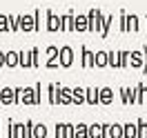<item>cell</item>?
I'll return each instance as SVG.
<instances>
[{"label": "cell", "instance_id": "6da1fadb", "mask_svg": "<svg viewBox=\"0 0 147 138\" xmlns=\"http://www.w3.org/2000/svg\"><path fill=\"white\" fill-rule=\"evenodd\" d=\"M118 16H120V34H136L140 29L136 13H127L125 9H120Z\"/></svg>", "mask_w": 147, "mask_h": 138}, {"label": "cell", "instance_id": "7a4b0ae2", "mask_svg": "<svg viewBox=\"0 0 147 138\" xmlns=\"http://www.w3.org/2000/svg\"><path fill=\"white\" fill-rule=\"evenodd\" d=\"M74 65V49L69 45H65L58 49V67H63V69H69Z\"/></svg>", "mask_w": 147, "mask_h": 138}, {"label": "cell", "instance_id": "3957f363", "mask_svg": "<svg viewBox=\"0 0 147 138\" xmlns=\"http://www.w3.org/2000/svg\"><path fill=\"white\" fill-rule=\"evenodd\" d=\"M87 136L89 138H107V125H87Z\"/></svg>", "mask_w": 147, "mask_h": 138}, {"label": "cell", "instance_id": "277c9868", "mask_svg": "<svg viewBox=\"0 0 147 138\" xmlns=\"http://www.w3.org/2000/svg\"><path fill=\"white\" fill-rule=\"evenodd\" d=\"M47 31H60V16H56L51 9H47Z\"/></svg>", "mask_w": 147, "mask_h": 138}, {"label": "cell", "instance_id": "5b68a950", "mask_svg": "<svg viewBox=\"0 0 147 138\" xmlns=\"http://www.w3.org/2000/svg\"><path fill=\"white\" fill-rule=\"evenodd\" d=\"M80 67L83 69H92L94 67V51H89L87 47H80Z\"/></svg>", "mask_w": 147, "mask_h": 138}, {"label": "cell", "instance_id": "8992f818", "mask_svg": "<svg viewBox=\"0 0 147 138\" xmlns=\"http://www.w3.org/2000/svg\"><path fill=\"white\" fill-rule=\"evenodd\" d=\"M114 102V89L111 87H100L98 89V105H111Z\"/></svg>", "mask_w": 147, "mask_h": 138}, {"label": "cell", "instance_id": "52a82bcc", "mask_svg": "<svg viewBox=\"0 0 147 138\" xmlns=\"http://www.w3.org/2000/svg\"><path fill=\"white\" fill-rule=\"evenodd\" d=\"M134 100H136V105H147V87H145V83H138L136 87H134Z\"/></svg>", "mask_w": 147, "mask_h": 138}, {"label": "cell", "instance_id": "ba28073f", "mask_svg": "<svg viewBox=\"0 0 147 138\" xmlns=\"http://www.w3.org/2000/svg\"><path fill=\"white\" fill-rule=\"evenodd\" d=\"M74 13H76V11L69 9L65 16H60V31H63V34L65 31H74Z\"/></svg>", "mask_w": 147, "mask_h": 138}, {"label": "cell", "instance_id": "9c48e42d", "mask_svg": "<svg viewBox=\"0 0 147 138\" xmlns=\"http://www.w3.org/2000/svg\"><path fill=\"white\" fill-rule=\"evenodd\" d=\"M74 31H87V13H74Z\"/></svg>", "mask_w": 147, "mask_h": 138}, {"label": "cell", "instance_id": "30bf717a", "mask_svg": "<svg viewBox=\"0 0 147 138\" xmlns=\"http://www.w3.org/2000/svg\"><path fill=\"white\" fill-rule=\"evenodd\" d=\"M58 49H60V47H47V54H49V58H47V63H45L47 69L58 67Z\"/></svg>", "mask_w": 147, "mask_h": 138}, {"label": "cell", "instance_id": "8fae6325", "mask_svg": "<svg viewBox=\"0 0 147 138\" xmlns=\"http://www.w3.org/2000/svg\"><path fill=\"white\" fill-rule=\"evenodd\" d=\"M114 13H109V16H105L102 18V25H100V38H109V31H111V25H114Z\"/></svg>", "mask_w": 147, "mask_h": 138}, {"label": "cell", "instance_id": "7c38bea8", "mask_svg": "<svg viewBox=\"0 0 147 138\" xmlns=\"http://www.w3.org/2000/svg\"><path fill=\"white\" fill-rule=\"evenodd\" d=\"M120 98H123V105H136V100H134V87H123L120 89Z\"/></svg>", "mask_w": 147, "mask_h": 138}, {"label": "cell", "instance_id": "4fadbf2b", "mask_svg": "<svg viewBox=\"0 0 147 138\" xmlns=\"http://www.w3.org/2000/svg\"><path fill=\"white\" fill-rule=\"evenodd\" d=\"M49 102L51 105H60V85L58 83L49 85Z\"/></svg>", "mask_w": 147, "mask_h": 138}, {"label": "cell", "instance_id": "5bb4252c", "mask_svg": "<svg viewBox=\"0 0 147 138\" xmlns=\"http://www.w3.org/2000/svg\"><path fill=\"white\" fill-rule=\"evenodd\" d=\"M71 105H85V89H80V87H74L71 89Z\"/></svg>", "mask_w": 147, "mask_h": 138}, {"label": "cell", "instance_id": "9a60e30c", "mask_svg": "<svg viewBox=\"0 0 147 138\" xmlns=\"http://www.w3.org/2000/svg\"><path fill=\"white\" fill-rule=\"evenodd\" d=\"M129 67H134V69L143 67V51H129Z\"/></svg>", "mask_w": 147, "mask_h": 138}, {"label": "cell", "instance_id": "2e32d148", "mask_svg": "<svg viewBox=\"0 0 147 138\" xmlns=\"http://www.w3.org/2000/svg\"><path fill=\"white\" fill-rule=\"evenodd\" d=\"M85 102L87 105H98V87L85 89Z\"/></svg>", "mask_w": 147, "mask_h": 138}, {"label": "cell", "instance_id": "e0dca14e", "mask_svg": "<svg viewBox=\"0 0 147 138\" xmlns=\"http://www.w3.org/2000/svg\"><path fill=\"white\" fill-rule=\"evenodd\" d=\"M107 138H123V125H107Z\"/></svg>", "mask_w": 147, "mask_h": 138}, {"label": "cell", "instance_id": "ac0fdd59", "mask_svg": "<svg viewBox=\"0 0 147 138\" xmlns=\"http://www.w3.org/2000/svg\"><path fill=\"white\" fill-rule=\"evenodd\" d=\"M94 67H107V51H94Z\"/></svg>", "mask_w": 147, "mask_h": 138}, {"label": "cell", "instance_id": "d6986e66", "mask_svg": "<svg viewBox=\"0 0 147 138\" xmlns=\"http://www.w3.org/2000/svg\"><path fill=\"white\" fill-rule=\"evenodd\" d=\"M87 31L96 34V7L89 9V13H87Z\"/></svg>", "mask_w": 147, "mask_h": 138}, {"label": "cell", "instance_id": "ffe728a7", "mask_svg": "<svg viewBox=\"0 0 147 138\" xmlns=\"http://www.w3.org/2000/svg\"><path fill=\"white\" fill-rule=\"evenodd\" d=\"M18 98L27 105H34V89H18Z\"/></svg>", "mask_w": 147, "mask_h": 138}, {"label": "cell", "instance_id": "44dd1931", "mask_svg": "<svg viewBox=\"0 0 147 138\" xmlns=\"http://www.w3.org/2000/svg\"><path fill=\"white\" fill-rule=\"evenodd\" d=\"M20 29L22 31H31L34 29V16H20Z\"/></svg>", "mask_w": 147, "mask_h": 138}, {"label": "cell", "instance_id": "7402d4cb", "mask_svg": "<svg viewBox=\"0 0 147 138\" xmlns=\"http://www.w3.org/2000/svg\"><path fill=\"white\" fill-rule=\"evenodd\" d=\"M123 138H136V125L134 123H125L123 125Z\"/></svg>", "mask_w": 147, "mask_h": 138}, {"label": "cell", "instance_id": "603a6c76", "mask_svg": "<svg viewBox=\"0 0 147 138\" xmlns=\"http://www.w3.org/2000/svg\"><path fill=\"white\" fill-rule=\"evenodd\" d=\"M31 138H47V127H45V125H36V123H34Z\"/></svg>", "mask_w": 147, "mask_h": 138}, {"label": "cell", "instance_id": "cb8c5ba5", "mask_svg": "<svg viewBox=\"0 0 147 138\" xmlns=\"http://www.w3.org/2000/svg\"><path fill=\"white\" fill-rule=\"evenodd\" d=\"M60 105H71V89L60 87Z\"/></svg>", "mask_w": 147, "mask_h": 138}, {"label": "cell", "instance_id": "d4e9b609", "mask_svg": "<svg viewBox=\"0 0 147 138\" xmlns=\"http://www.w3.org/2000/svg\"><path fill=\"white\" fill-rule=\"evenodd\" d=\"M74 138H89L87 136V125H83V123L74 125Z\"/></svg>", "mask_w": 147, "mask_h": 138}, {"label": "cell", "instance_id": "484cf974", "mask_svg": "<svg viewBox=\"0 0 147 138\" xmlns=\"http://www.w3.org/2000/svg\"><path fill=\"white\" fill-rule=\"evenodd\" d=\"M129 67V51H118V69Z\"/></svg>", "mask_w": 147, "mask_h": 138}, {"label": "cell", "instance_id": "4316f807", "mask_svg": "<svg viewBox=\"0 0 147 138\" xmlns=\"http://www.w3.org/2000/svg\"><path fill=\"white\" fill-rule=\"evenodd\" d=\"M136 138H147V123L143 118L136 123Z\"/></svg>", "mask_w": 147, "mask_h": 138}, {"label": "cell", "instance_id": "83f0119b", "mask_svg": "<svg viewBox=\"0 0 147 138\" xmlns=\"http://www.w3.org/2000/svg\"><path fill=\"white\" fill-rule=\"evenodd\" d=\"M107 67L118 69V51H107Z\"/></svg>", "mask_w": 147, "mask_h": 138}, {"label": "cell", "instance_id": "f1b7e54d", "mask_svg": "<svg viewBox=\"0 0 147 138\" xmlns=\"http://www.w3.org/2000/svg\"><path fill=\"white\" fill-rule=\"evenodd\" d=\"M63 138H74V125L63 123Z\"/></svg>", "mask_w": 147, "mask_h": 138}, {"label": "cell", "instance_id": "f546056e", "mask_svg": "<svg viewBox=\"0 0 147 138\" xmlns=\"http://www.w3.org/2000/svg\"><path fill=\"white\" fill-rule=\"evenodd\" d=\"M20 65H22V67H31V54H27V51H25V54H20Z\"/></svg>", "mask_w": 147, "mask_h": 138}, {"label": "cell", "instance_id": "4dcf8cb0", "mask_svg": "<svg viewBox=\"0 0 147 138\" xmlns=\"http://www.w3.org/2000/svg\"><path fill=\"white\" fill-rule=\"evenodd\" d=\"M140 51H143V67L140 69H143V74H147V45H143Z\"/></svg>", "mask_w": 147, "mask_h": 138}, {"label": "cell", "instance_id": "1f68e13d", "mask_svg": "<svg viewBox=\"0 0 147 138\" xmlns=\"http://www.w3.org/2000/svg\"><path fill=\"white\" fill-rule=\"evenodd\" d=\"M2 100H5V102H11V100H16V94H13V92H9V89H7V92L2 94Z\"/></svg>", "mask_w": 147, "mask_h": 138}, {"label": "cell", "instance_id": "d6a6232c", "mask_svg": "<svg viewBox=\"0 0 147 138\" xmlns=\"http://www.w3.org/2000/svg\"><path fill=\"white\" fill-rule=\"evenodd\" d=\"M40 89H42V85H36V89H34V105L40 102Z\"/></svg>", "mask_w": 147, "mask_h": 138}, {"label": "cell", "instance_id": "836d02e7", "mask_svg": "<svg viewBox=\"0 0 147 138\" xmlns=\"http://www.w3.org/2000/svg\"><path fill=\"white\" fill-rule=\"evenodd\" d=\"M31 67H38V49H31Z\"/></svg>", "mask_w": 147, "mask_h": 138}, {"label": "cell", "instance_id": "e575fe53", "mask_svg": "<svg viewBox=\"0 0 147 138\" xmlns=\"http://www.w3.org/2000/svg\"><path fill=\"white\" fill-rule=\"evenodd\" d=\"M7 63H9V65H16V63H18V56H16V54H9V56H7Z\"/></svg>", "mask_w": 147, "mask_h": 138}, {"label": "cell", "instance_id": "d590c367", "mask_svg": "<svg viewBox=\"0 0 147 138\" xmlns=\"http://www.w3.org/2000/svg\"><path fill=\"white\" fill-rule=\"evenodd\" d=\"M56 138H63V123L56 125Z\"/></svg>", "mask_w": 147, "mask_h": 138}, {"label": "cell", "instance_id": "8d00e7d4", "mask_svg": "<svg viewBox=\"0 0 147 138\" xmlns=\"http://www.w3.org/2000/svg\"><path fill=\"white\" fill-rule=\"evenodd\" d=\"M7 27V22H5V16H0V29H5Z\"/></svg>", "mask_w": 147, "mask_h": 138}, {"label": "cell", "instance_id": "74e56055", "mask_svg": "<svg viewBox=\"0 0 147 138\" xmlns=\"http://www.w3.org/2000/svg\"><path fill=\"white\" fill-rule=\"evenodd\" d=\"M145 18H147V16H145Z\"/></svg>", "mask_w": 147, "mask_h": 138}]
</instances>
